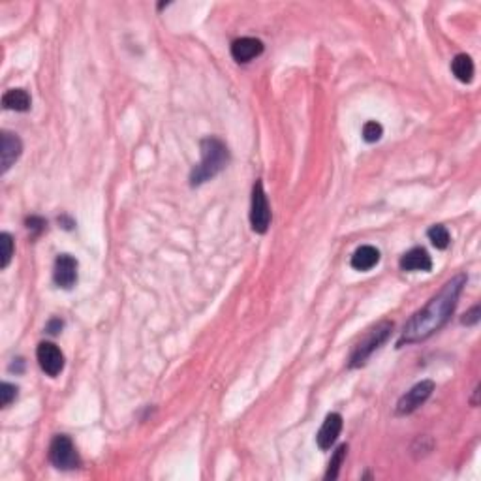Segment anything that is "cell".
Returning a JSON list of instances; mask_svg holds the SVG:
<instances>
[{"label": "cell", "mask_w": 481, "mask_h": 481, "mask_svg": "<svg viewBox=\"0 0 481 481\" xmlns=\"http://www.w3.org/2000/svg\"><path fill=\"white\" fill-rule=\"evenodd\" d=\"M40 369L46 372L47 376L57 378L64 371V353L55 342H40L36 350Z\"/></svg>", "instance_id": "52a82bcc"}, {"label": "cell", "mask_w": 481, "mask_h": 481, "mask_svg": "<svg viewBox=\"0 0 481 481\" xmlns=\"http://www.w3.org/2000/svg\"><path fill=\"white\" fill-rule=\"evenodd\" d=\"M378 261H380V250L371 245H363L353 252L350 263L356 271H371L372 267L378 265Z\"/></svg>", "instance_id": "4fadbf2b"}, {"label": "cell", "mask_w": 481, "mask_h": 481, "mask_svg": "<svg viewBox=\"0 0 481 481\" xmlns=\"http://www.w3.org/2000/svg\"><path fill=\"white\" fill-rule=\"evenodd\" d=\"M47 226V222L44 220V218H40V216H30V218H26V228L30 229V231H36V234H40V231H44Z\"/></svg>", "instance_id": "7402d4cb"}, {"label": "cell", "mask_w": 481, "mask_h": 481, "mask_svg": "<svg viewBox=\"0 0 481 481\" xmlns=\"http://www.w3.org/2000/svg\"><path fill=\"white\" fill-rule=\"evenodd\" d=\"M62 327H64V322L60 318H53L47 322L46 325V331L49 333V335H59L60 331H62Z\"/></svg>", "instance_id": "603a6c76"}, {"label": "cell", "mask_w": 481, "mask_h": 481, "mask_svg": "<svg viewBox=\"0 0 481 481\" xmlns=\"http://www.w3.org/2000/svg\"><path fill=\"white\" fill-rule=\"evenodd\" d=\"M49 461L59 470L78 469L81 461H79L78 451L70 436L57 435L53 438L51 446H49Z\"/></svg>", "instance_id": "277c9868"}, {"label": "cell", "mask_w": 481, "mask_h": 481, "mask_svg": "<svg viewBox=\"0 0 481 481\" xmlns=\"http://www.w3.org/2000/svg\"><path fill=\"white\" fill-rule=\"evenodd\" d=\"M265 46L263 42L258 38H237L231 44V57H234L235 62L239 64H245V62H250L256 57H260L263 53Z\"/></svg>", "instance_id": "30bf717a"}, {"label": "cell", "mask_w": 481, "mask_h": 481, "mask_svg": "<svg viewBox=\"0 0 481 481\" xmlns=\"http://www.w3.org/2000/svg\"><path fill=\"white\" fill-rule=\"evenodd\" d=\"M0 247H2V261H0V269H6L10 265L13 256V239L12 235L4 231L0 235Z\"/></svg>", "instance_id": "d6986e66"}, {"label": "cell", "mask_w": 481, "mask_h": 481, "mask_svg": "<svg viewBox=\"0 0 481 481\" xmlns=\"http://www.w3.org/2000/svg\"><path fill=\"white\" fill-rule=\"evenodd\" d=\"M427 235H429L430 243H432L438 250H446V248L449 247V240H451V237H449L448 228L442 226V224H436V226H432V228L427 231Z\"/></svg>", "instance_id": "e0dca14e"}, {"label": "cell", "mask_w": 481, "mask_h": 481, "mask_svg": "<svg viewBox=\"0 0 481 481\" xmlns=\"http://www.w3.org/2000/svg\"><path fill=\"white\" fill-rule=\"evenodd\" d=\"M202 160L190 173V184L200 186L203 182L215 179L229 164V150L218 137H205L200 143Z\"/></svg>", "instance_id": "7a4b0ae2"}, {"label": "cell", "mask_w": 481, "mask_h": 481, "mask_svg": "<svg viewBox=\"0 0 481 481\" xmlns=\"http://www.w3.org/2000/svg\"><path fill=\"white\" fill-rule=\"evenodd\" d=\"M271 224V207L267 202L263 182L256 181L252 186V205H250V226L256 234H265Z\"/></svg>", "instance_id": "5b68a950"}, {"label": "cell", "mask_w": 481, "mask_h": 481, "mask_svg": "<svg viewBox=\"0 0 481 481\" xmlns=\"http://www.w3.org/2000/svg\"><path fill=\"white\" fill-rule=\"evenodd\" d=\"M391 331H393V324L391 322H382V324H378L374 329H371L369 331V335L359 342L356 348H353V351H351L350 356V363H348V367L350 369H359V367H363L367 361H369V358H371L372 353L380 348V346L384 344L385 340L390 338Z\"/></svg>", "instance_id": "3957f363"}, {"label": "cell", "mask_w": 481, "mask_h": 481, "mask_svg": "<svg viewBox=\"0 0 481 481\" xmlns=\"http://www.w3.org/2000/svg\"><path fill=\"white\" fill-rule=\"evenodd\" d=\"M481 318V306L475 305L474 308H470L469 313L464 314V318L461 320L462 325H475L478 322H480Z\"/></svg>", "instance_id": "44dd1931"}, {"label": "cell", "mask_w": 481, "mask_h": 481, "mask_svg": "<svg viewBox=\"0 0 481 481\" xmlns=\"http://www.w3.org/2000/svg\"><path fill=\"white\" fill-rule=\"evenodd\" d=\"M435 391V382L432 380H423L419 384H416L410 391H406L403 397L399 399L395 414L397 416H408L412 412H416L419 406L429 401V397Z\"/></svg>", "instance_id": "8992f818"}, {"label": "cell", "mask_w": 481, "mask_h": 481, "mask_svg": "<svg viewBox=\"0 0 481 481\" xmlns=\"http://www.w3.org/2000/svg\"><path fill=\"white\" fill-rule=\"evenodd\" d=\"M342 430V416L333 412V414H327L324 425L320 427L318 435H316V442H318L320 449H331V446L337 442L338 435Z\"/></svg>", "instance_id": "8fae6325"}, {"label": "cell", "mask_w": 481, "mask_h": 481, "mask_svg": "<svg viewBox=\"0 0 481 481\" xmlns=\"http://www.w3.org/2000/svg\"><path fill=\"white\" fill-rule=\"evenodd\" d=\"M53 280L62 290H72L78 282V260L70 254H60L55 260Z\"/></svg>", "instance_id": "ba28073f"}, {"label": "cell", "mask_w": 481, "mask_h": 481, "mask_svg": "<svg viewBox=\"0 0 481 481\" xmlns=\"http://www.w3.org/2000/svg\"><path fill=\"white\" fill-rule=\"evenodd\" d=\"M59 222H60V224H64V228H66V229H72L73 226H76V222L68 220L66 216H62V218H59Z\"/></svg>", "instance_id": "d4e9b609"}, {"label": "cell", "mask_w": 481, "mask_h": 481, "mask_svg": "<svg viewBox=\"0 0 481 481\" xmlns=\"http://www.w3.org/2000/svg\"><path fill=\"white\" fill-rule=\"evenodd\" d=\"M451 72L461 83H472V79H474V62L466 53H459L455 59L451 60Z\"/></svg>", "instance_id": "9a60e30c"}, {"label": "cell", "mask_w": 481, "mask_h": 481, "mask_svg": "<svg viewBox=\"0 0 481 481\" xmlns=\"http://www.w3.org/2000/svg\"><path fill=\"white\" fill-rule=\"evenodd\" d=\"M21 152H23V143H21L19 136L8 130L2 132L0 136V166L2 168L0 171L6 173L8 169L19 160Z\"/></svg>", "instance_id": "9c48e42d"}, {"label": "cell", "mask_w": 481, "mask_h": 481, "mask_svg": "<svg viewBox=\"0 0 481 481\" xmlns=\"http://www.w3.org/2000/svg\"><path fill=\"white\" fill-rule=\"evenodd\" d=\"M399 267L403 271H430L432 269V260H430L429 252L421 247H416L408 250L404 254L401 261H399Z\"/></svg>", "instance_id": "7c38bea8"}, {"label": "cell", "mask_w": 481, "mask_h": 481, "mask_svg": "<svg viewBox=\"0 0 481 481\" xmlns=\"http://www.w3.org/2000/svg\"><path fill=\"white\" fill-rule=\"evenodd\" d=\"M464 286H466V274L464 273H459L457 277L448 280L442 290L436 293L419 313L414 314L408 324L404 325L403 333L397 340V348H403L404 344L423 342V340L432 337L436 331H440L455 311Z\"/></svg>", "instance_id": "6da1fadb"}, {"label": "cell", "mask_w": 481, "mask_h": 481, "mask_svg": "<svg viewBox=\"0 0 481 481\" xmlns=\"http://www.w3.org/2000/svg\"><path fill=\"white\" fill-rule=\"evenodd\" d=\"M30 94L25 91V89H10V91L4 92L2 96V105L4 110L19 111V113H25V111L30 110Z\"/></svg>", "instance_id": "5bb4252c"}, {"label": "cell", "mask_w": 481, "mask_h": 481, "mask_svg": "<svg viewBox=\"0 0 481 481\" xmlns=\"http://www.w3.org/2000/svg\"><path fill=\"white\" fill-rule=\"evenodd\" d=\"M13 361H15V363H12V365H10V371H15V372H17V374H21V372H23V367H25V361H23V359H13Z\"/></svg>", "instance_id": "cb8c5ba5"}, {"label": "cell", "mask_w": 481, "mask_h": 481, "mask_svg": "<svg viewBox=\"0 0 481 481\" xmlns=\"http://www.w3.org/2000/svg\"><path fill=\"white\" fill-rule=\"evenodd\" d=\"M17 391L19 390L15 385L8 384V382L0 385V404H2V408H8L17 399Z\"/></svg>", "instance_id": "ffe728a7"}, {"label": "cell", "mask_w": 481, "mask_h": 481, "mask_svg": "<svg viewBox=\"0 0 481 481\" xmlns=\"http://www.w3.org/2000/svg\"><path fill=\"white\" fill-rule=\"evenodd\" d=\"M346 453H348V446H346V444L338 446L337 451L333 453L331 461H329V466H327V472H325V480L327 481L337 480L338 472H340V466H342V462H344Z\"/></svg>", "instance_id": "2e32d148"}, {"label": "cell", "mask_w": 481, "mask_h": 481, "mask_svg": "<svg viewBox=\"0 0 481 481\" xmlns=\"http://www.w3.org/2000/svg\"><path fill=\"white\" fill-rule=\"evenodd\" d=\"M361 134H363V139L367 143H376V141H380L382 136H384V128H382V124L376 123V121H369V123L363 124Z\"/></svg>", "instance_id": "ac0fdd59"}]
</instances>
